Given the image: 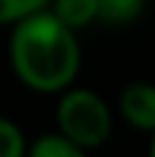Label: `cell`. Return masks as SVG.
<instances>
[{
	"label": "cell",
	"instance_id": "cell-1",
	"mask_svg": "<svg viewBox=\"0 0 155 157\" xmlns=\"http://www.w3.org/2000/svg\"><path fill=\"white\" fill-rule=\"evenodd\" d=\"M13 72L36 93H62L80 72V44L52 10H36L13 23L8 44Z\"/></svg>",
	"mask_w": 155,
	"mask_h": 157
},
{
	"label": "cell",
	"instance_id": "cell-2",
	"mask_svg": "<svg viewBox=\"0 0 155 157\" xmlns=\"http://www.w3.org/2000/svg\"><path fill=\"white\" fill-rule=\"evenodd\" d=\"M57 132L83 149H96L111 136V111L88 88H65L57 101Z\"/></svg>",
	"mask_w": 155,
	"mask_h": 157
},
{
	"label": "cell",
	"instance_id": "cell-3",
	"mask_svg": "<svg viewBox=\"0 0 155 157\" xmlns=\"http://www.w3.org/2000/svg\"><path fill=\"white\" fill-rule=\"evenodd\" d=\"M119 113L129 126L140 132L155 129V85L153 82H129L119 93Z\"/></svg>",
	"mask_w": 155,
	"mask_h": 157
},
{
	"label": "cell",
	"instance_id": "cell-4",
	"mask_svg": "<svg viewBox=\"0 0 155 157\" xmlns=\"http://www.w3.org/2000/svg\"><path fill=\"white\" fill-rule=\"evenodd\" d=\"M26 157H88V149H83L60 132H49L26 144Z\"/></svg>",
	"mask_w": 155,
	"mask_h": 157
},
{
	"label": "cell",
	"instance_id": "cell-5",
	"mask_svg": "<svg viewBox=\"0 0 155 157\" xmlns=\"http://www.w3.org/2000/svg\"><path fill=\"white\" fill-rule=\"evenodd\" d=\"M52 13L73 31L85 29L98 18V0H52Z\"/></svg>",
	"mask_w": 155,
	"mask_h": 157
},
{
	"label": "cell",
	"instance_id": "cell-6",
	"mask_svg": "<svg viewBox=\"0 0 155 157\" xmlns=\"http://www.w3.org/2000/svg\"><path fill=\"white\" fill-rule=\"evenodd\" d=\"M147 0H98V18L106 26H127L137 21Z\"/></svg>",
	"mask_w": 155,
	"mask_h": 157
},
{
	"label": "cell",
	"instance_id": "cell-7",
	"mask_svg": "<svg viewBox=\"0 0 155 157\" xmlns=\"http://www.w3.org/2000/svg\"><path fill=\"white\" fill-rule=\"evenodd\" d=\"M0 157H26V136L18 124L0 116Z\"/></svg>",
	"mask_w": 155,
	"mask_h": 157
},
{
	"label": "cell",
	"instance_id": "cell-8",
	"mask_svg": "<svg viewBox=\"0 0 155 157\" xmlns=\"http://www.w3.org/2000/svg\"><path fill=\"white\" fill-rule=\"evenodd\" d=\"M49 0H0V23H18L36 10H44Z\"/></svg>",
	"mask_w": 155,
	"mask_h": 157
},
{
	"label": "cell",
	"instance_id": "cell-9",
	"mask_svg": "<svg viewBox=\"0 0 155 157\" xmlns=\"http://www.w3.org/2000/svg\"><path fill=\"white\" fill-rule=\"evenodd\" d=\"M153 136H150V152H147V157H155V129L150 132Z\"/></svg>",
	"mask_w": 155,
	"mask_h": 157
}]
</instances>
